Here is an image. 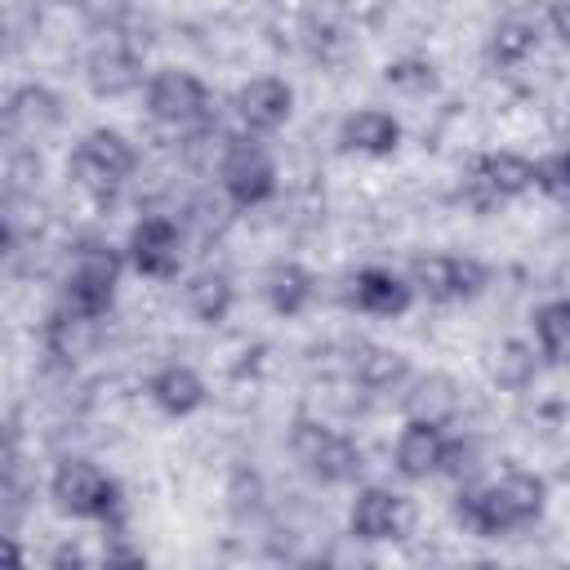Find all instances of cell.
I'll list each match as a JSON object with an SVG mask.
<instances>
[{"mask_svg": "<svg viewBox=\"0 0 570 570\" xmlns=\"http://www.w3.org/2000/svg\"><path fill=\"white\" fill-rule=\"evenodd\" d=\"M548 508V481L525 468H508L485 485H463L454 517L476 539H508L525 525H534Z\"/></svg>", "mask_w": 570, "mask_h": 570, "instance_id": "cell-1", "label": "cell"}, {"mask_svg": "<svg viewBox=\"0 0 570 570\" xmlns=\"http://www.w3.org/2000/svg\"><path fill=\"white\" fill-rule=\"evenodd\" d=\"M129 267L125 249H116L111 240L102 236H89L71 249V263H67V276L58 285V303L71 307V312H85V316H107L111 303H116V285H120V272Z\"/></svg>", "mask_w": 570, "mask_h": 570, "instance_id": "cell-2", "label": "cell"}, {"mask_svg": "<svg viewBox=\"0 0 570 570\" xmlns=\"http://www.w3.org/2000/svg\"><path fill=\"white\" fill-rule=\"evenodd\" d=\"M218 191L236 209H258L276 196V160L258 142V134L240 129V134L223 138V147H218Z\"/></svg>", "mask_w": 570, "mask_h": 570, "instance_id": "cell-3", "label": "cell"}, {"mask_svg": "<svg viewBox=\"0 0 570 570\" xmlns=\"http://www.w3.org/2000/svg\"><path fill=\"white\" fill-rule=\"evenodd\" d=\"M49 499L71 521H111L120 508V485L107 468H98L85 454H71L49 476Z\"/></svg>", "mask_w": 570, "mask_h": 570, "instance_id": "cell-4", "label": "cell"}, {"mask_svg": "<svg viewBox=\"0 0 570 570\" xmlns=\"http://www.w3.org/2000/svg\"><path fill=\"white\" fill-rule=\"evenodd\" d=\"M76 187H85L89 196H116L134 169H138V151L134 142L120 134V129H89L76 147H71V160H67Z\"/></svg>", "mask_w": 570, "mask_h": 570, "instance_id": "cell-5", "label": "cell"}, {"mask_svg": "<svg viewBox=\"0 0 570 570\" xmlns=\"http://www.w3.org/2000/svg\"><path fill=\"white\" fill-rule=\"evenodd\" d=\"M405 276H410L419 298L441 303V307L468 303L490 285V267L481 258H472V254H419L405 267Z\"/></svg>", "mask_w": 570, "mask_h": 570, "instance_id": "cell-6", "label": "cell"}, {"mask_svg": "<svg viewBox=\"0 0 570 570\" xmlns=\"http://www.w3.org/2000/svg\"><path fill=\"white\" fill-rule=\"evenodd\" d=\"M294 459L316 485H352L365 468V454L352 436L325 428V423H298L294 428Z\"/></svg>", "mask_w": 570, "mask_h": 570, "instance_id": "cell-7", "label": "cell"}, {"mask_svg": "<svg viewBox=\"0 0 570 570\" xmlns=\"http://www.w3.org/2000/svg\"><path fill=\"white\" fill-rule=\"evenodd\" d=\"M142 102H147V116L156 125H169V129H191L209 116V85L187 71V67H160L147 76L142 85Z\"/></svg>", "mask_w": 570, "mask_h": 570, "instance_id": "cell-8", "label": "cell"}, {"mask_svg": "<svg viewBox=\"0 0 570 570\" xmlns=\"http://www.w3.org/2000/svg\"><path fill=\"white\" fill-rule=\"evenodd\" d=\"M125 258L147 281H174L183 272V223L169 214H142L129 227Z\"/></svg>", "mask_w": 570, "mask_h": 570, "instance_id": "cell-9", "label": "cell"}, {"mask_svg": "<svg viewBox=\"0 0 570 570\" xmlns=\"http://www.w3.org/2000/svg\"><path fill=\"white\" fill-rule=\"evenodd\" d=\"M347 530L361 543H392V539H401L410 530L405 494H396L387 485H361L352 494V508H347Z\"/></svg>", "mask_w": 570, "mask_h": 570, "instance_id": "cell-10", "label": "cell"}, {"mask_svg": "<svg viewBox=\"0 0 570 570\" xmlns=\"http://www.w3.org/2000/svg\"><path fill=\"white\" fill-rule=\"evenodd\" d=\"M450 423L436 419H405L392 445V468L405 481H432L445 472V450H450Z\"/></svg>", "mask_w": 570, "mask_h": 570, "instance_id": "cell-11", "label": "cell"}, {"mask_svg": "<svg viewBox=\"0 0 570 570\" xmlns=\"http://www.w3.org/2000/svg\"><path fill=\"white\" fill-rule=\"evenodd\" d=\"M85 80L98 98H120V94L142 85V58L125 40V31L98 36V45L89 49V62H85Z\"/></svg>", "mask_w": 570, "mask_h": 570, "instance_id": "cell-12", "label": "cell"}, {"mask_svg": "<svg viewBox=\"0 0 570 570\" xmlns=\"http://www.w3.org/2000/svg\"><path fill=\"white\" fill-rule=\"evenodd\" d=\"M232 111H236L240 129H249V134H258V138H263V134H276V129H285L289 116H294V89H289V80H281V76H254V80H245V85L236 89Z\"/></svg>", "mask_w": 570, "mask_h": 570, "instance_id": "cell-13", "label": "cell"}, {"mask_svg": "<svg viewBox=\"0 0 570 570\" xmlns=\"http://www.w3.org/2000/svg\"><path fill=\"white\" fill-rule=\"evenodd\" d=\"M414 285L405 272H392V267H361L352 281H347V303L361 312V316H374V321H396L414 307Z\"/></svg>", "mask_w": 570, "mask_h": 570, "instance_id": "cell-14", "label": "cell"}, {"mask_svg": "<svg viewBox=\"0 0 570 570\" xmlns=\"http://www.w3.org/2000/svg\"><path fill=\"white\" fill-rule=\"evenodd\" d=\"M338 147L352 151V156L383 160V156H392L401 147V120L387 107H356L338 125Z\"/></svg>", "mask_w": 570, "mask_h": 570, "instance_id": "cell-15", "label": "cell"}, {"mask_svg": "<svg viewBox=\"0 0 570 570\" xmlns=\"http://www.w3.org/2000/svg\"><path fill=\"white\" fill-rule=\"evenodd\" d=\"M40 338H45V352H49L53 361L80 365V361L94 356V347L102 343V321H98V316H85V312H71V307L58 303V307L45 316Z\"/></svg>", "mask_w": 570, "mask_h": 570, "instance_id": "cell-16", "label": "cell"}, {"mask_svg": "<svg viewBox=\"0 0 570 570\" xmlns=\"http://www.w3.org/2000/svg\"><path fill=\"white\" fill-rule=\"evenodd\" d=\"M472 187L485 200H517L534 191V160L521 151H485L472 160Z\"/></svg>", "mask_w": 570, "mask_h": 570, "instance_id": "cell-17", "label": "cell"}, {"mask_svg": "<svg viewBox=\"0 0 570 570\" xmlns=\"http://www.w3.org/2000/svg\"><path fill=\"white\" fill-rule=\"evenodd\" d=\"M209 387L205 379L191 370V365H160L151 379H147V401L165 414V419H191L200 405H205Z\"/></svg>", "mask_w": 570, "mask_h": 570, "instance_id": "cell-18", "label": "cell"}, {"mask_svg": "<svg viewBox=\"0 0 570 570\" xmlns=\"http://www.w3.org/2000/svg\"><path fill=\"white\" fill-rule=\"evenodd\" d=\"M263 298H267V307H272L276 316L294 321V316H303V312L312 307V298H316V276H312L303 263H294V258H276V263L263 272Z\"/></svg>", "mask_w": 570, "mask_h": 570, "instance_id": "cell-19", "label": "cell"}, {"mask_svg": "<svg viewBox=\"0 0 570 570\" xmlns=\"http://www.w3.org/2000/svg\"><path fill=\"white\" fill-rule=\"evenodd\" d=\"M183 307H187V316L200 321V325H223V321L232 316V307H236V285H232V276L218 272V267L191 272V276L183 281Z\"/></svg>", "mask_w": 570, "mask_h": 570, "instance_id": "cell-20", "label": "cell"}, {"mask_svg": "<svg viewBox=\"0 0 570 570\" xmlns=\"http://www.w3.org/2000/svg\"><path fill=\"white\" fill-rule=\"evenodd\" d=\"M543 40V22L530 18V13H503L494 27H490V40H485V53L494 67H517L525 62Z\"/></svg>", "mask_w": 570, "mask_h": 570, "instance_id": "cell-21", "label": "cell"}, {"mask_svg": "<svg viewBox=\"0 0 570 570\" xmlns=\"http://www.w3.org/2000/svg\"><path fill=\"white\" fill-rule=\"evenodd\" d=\"M352 379H356L361 387H370V392H396V387L410 383V356L396 352V347H379V343H370V347L356 352V361H352Z\"/></svg>", "mask_w": 570, "mask_h": 570, "instance_id": "cell-22", "label": "cell"}, {"mask_svg": "<svg viewBox=\"0 0 570 570\" xmlns=\"http://www.w3.org/2000/svg\"><path fill=\"white\" fill-rule=\"evenodd\" d=\"M530 334H534V347L543 361H552V365L570 361V298H543L530 312Z\"/></svg>", "mask_w": 570, "mask_h": 570, "instance_id": "cell-23", "label": "cell"}, {"mask_svg": "<svg viewBox=\"0 0 570 570\" xmlns=\"http://www.w3.org/2000/svg\"><path fill=\"white\" fill-rule=\"evenodd\" d=\"M405 410L410 419H436V423H450L454 410H459V396H454V383L445 374H428V379H414L410 392H405Z\"/></svg>", "mask_w": 570, "mask_h": 570, "instance_id": "cell-24", "label": "cell"}, {"mask_svg": "<svg viewBox=\"0 0 570 570\" xmlns=\"http://www.w3.org/2000/svg\"><path fill=\"white\" fill-rule=\"evenodd\" d=\"M4 116H9V129L36 134L45 125H58V98L49 89H40V85H27V89H18L9 98V111Z\"/></svg>", "mask_w": 570, "mask_h": 570, "instance_id": "cell-25", "label": "cell"}, {"mask_svg": "<svg viewBox=\"0 0 570 570\" xmlns=\"http://www.w3.org/2000/svg\"><path fill=\"white\" fill-rule=\"evenodd\" d=\"M534 191H543L557 205H570V147L534 160Z\"/></svg>", "mask_w": 570, "mask_h": 570, "instance_id": "cell-26", "label": "cell"}, {"mask_svg": "<svg viewBox=\"0 0 570 570\" xmlns=\"http://www.w3.org/2000/svg\"><path fill=\"white\" fill-rule=\"evenodd\" d=\"M76 13L85 18L89 31L107 36V31H125V22L134 13V0H76Z\"/></svg>", "mask_w": 570, "mask_h": 570, "instance_id": "cell-27", "label": "cell"}, {"mask_svg": "<svg viewBox=\"0 0 570 570\" xmlns=\"http://www.w3.org/2000/svg\"><path fill=\"white\" fill-rule=\"evenodd\" d=\"M383 76H387V85H396L405 94H423L436 85V67L428 58H396V62H387Z\"/></svg>", "mask_w": 570, "mask_h": 570, "instance_id": "cell-28", "label": "cell"}, {"mask_svg": "<svg viewBox=\"0 0 570 570\" xmlns=\"http://www.w3.org/2000/svg\"><path fill=\"white\" fill-rule=\"evenodd\" d=\"M548 31L557 36L561 49H570V0H552V9H548Z\"/></svg>", "mask_w": 570, "mask_h": 570, "instance_id": "cell-29", "label": "cell"}]
</instances>
